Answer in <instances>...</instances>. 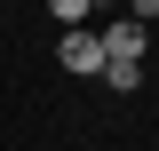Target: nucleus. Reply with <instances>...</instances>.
Listing matches in <instances>:
<instances>
[{
	"mask_svg": "<svg viewBox=\"0 0 159 151\" xmlns=\"http://www.w3.org/2000/svg\"><path fill=\"white\" fill-rule=\"evenodd\" d=\"M159 16V0H127V24H151Z\"/></svg>",
	"mask_w": 159,
	"mask_h": 151,
	"instance_id": "nucleus-4",
	"label": "nucleus"
},
{
	"mask_svg": "<svg viewBox=\"0 0 159 151\" xmlns=\"http://www.w3.org/2000/svg\"><path fill=\"white\" fill-rule=\"evenodd\" d=\"M103 56L111 64H143V24H111L103 32Z\"/></svg>",
	"mask_w": 159,
	"mask_h": 151,
	"instance_id": "nucleus-2",
	"label": "nucleus"
},
{
	"mask_svg": "<svg viewBox=\"0 0 159 151\" xmlns=\"http://www.w3.org/2000/svg\"><path fill=\"white\" fill-rule=\"evenodd\" d=\"M48 16H56V24H72V32H80V16H88V0H48Z\"/></svg>",
	"mask_w": 159,
	"mask_h": 151,
	"instance_id": "nucleus-3",
	"label": "nucleus"
},
{
	"mask_svg": "<svg viewBox=\"0 0 159 151\" xmlns=\"http://www.w3.org/2000/svg\"><path fill=\"white\" fill-rule=\"evenodd\" d=\"M88 8H103V0H88Z\"/></svg>",
	"mask_w": 159,
	"mask_h": 151,
	"instance_id": "nucleus-5",
	"label": "nucleus"
},
{
	"mask_svg": "<svg viewBox=\"0 0 159 151\" xmlns=\"http://www.w3.org/2000/svg\"><path fill=\"white\" fill-rule=\"evenodd\" d=\"M56 64L80 72V80H88V72L103 80V64H111V56H103V32H64V40H56Z\"/></svg>",
	"mask_w": 159,
	"mask_h": 151,
	"instance_id": "nucleus-1",
	"label": "nucleus"
}]
</instances>
